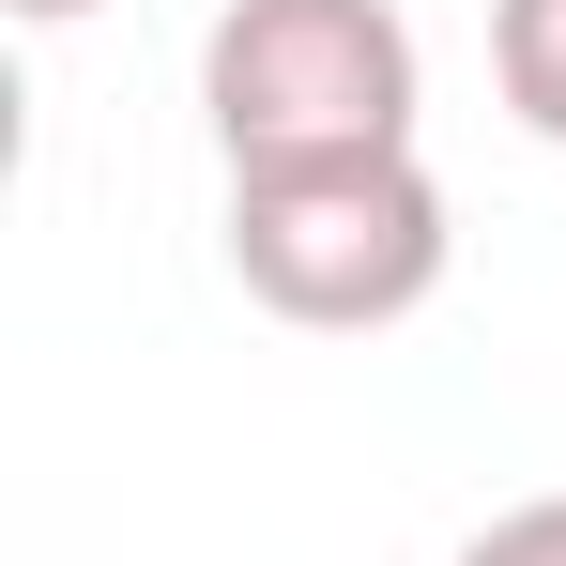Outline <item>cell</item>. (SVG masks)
I'll return each instance as SVG.
<instances>
[{"label": "cell", "instance_id": "5", "mask_svg": "<svg viewBox=\"0 0 566 566\" xmlns=\"http://www.w3.org/2000/svg\"><path fill=\"white\" fill-rule=\"evenodd\" d=\"M15 15H31V31H62V15H93V0H15Z\"/></svg>", "mask_w": 566, "mask_h": 566}, {"label": "cell", "instance_id": "2", "mask_svg": "<svg viewBox=\"0 0 566 566\" xmlns=\"http://www.w3.org/2000/svg\"><path fill=\"white\" fill-rule=\"evenodd\" d=\"M199 107L230 169H322V154H413V15L398 0H230L199 31Z\"/></svg>", "mask_w": 566, "mask_h": 566}, {"label": "cell", "instance_id": "4", "mask_svg": "<svg viewBox=\"0 0 566 566\" xmlns=\"http://www.w3.org/2000/svg\"><path fill=\"white\" fill-rule=\"evenodd\" d=\"M460 566H566V490H536V505H505V521H474Z\"/></svg>", "mask_w": 566, "mask_h": 566}, {"label": "cell", "instance_id": "3", "mask_svg": "<svg viewBox=\"0 0 566 566\" xmlns=\"http://www.w3.org/2000/svg\"><path fill=\"white\" fill-rule=\"evenodd\" d=\"M490 93L521 138L566 154V0H490Z\"/></svg>", "mask_w": 566, "mask_h": 566}, {"label": "cell", "instance_id": "1", "mask_svg": "<svg viewBox=\"0 0 566 566\" xmlns=\"http://www.w3.org/2000/svg\"><path fill=\"white\" fill-rule=\"evenodd\" d=\"M460 261V214L429 154H322V169H230V276L306 337H382Z\"/></svg>", "mask_w": 566, "mask_h": 566}]
</instances>
